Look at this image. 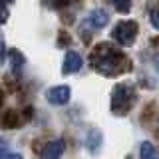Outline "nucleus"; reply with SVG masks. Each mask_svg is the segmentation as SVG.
I'll return each instance as SVG.
<instances>
[{
    "label": "nucleus",
    "mask_w": 159,
    "mask_h": 159,
    "mask_svg": "<svg viewBox=\"0 0 159 159\" xmlns=\"http://www.w3.org/2000/svg\"><path fill=\"white\" fill-rule=\"evenodd\" d=\"M111 2V6L117 10L119 14H127L129 10H131V0H109Z\"/></svg>",
    "instance_id": "9d476101"
},
{
    "label": "nucleus",
    "mask_w": 159,
    "mask_h": 159,
    "mask_svg": "<svg viewBox=\"0 0 159 159\" xmlns=\"http://www.w3.org/2000/svg\"><path fill=\"white\" fill-rule=\"evenodd\" d=\"M155 66H157V72H159V56H157V60H155Z\"/></svg>",
    "instance_id": "6ab92c4d"
},
{
    "label": "nucleus",
    "mask_w": 159,
    "mask_h": 159,
    "mask_svg": "<svg viewBox=\"0 0 159 159\" xmlns=\"http://www.w3.org/2000/svg\"><path fill=\"white\" fill-rule=\"evenodd\" d=\"M111 36L119 46H131L137 38V22H133V20H121V22H117Z\"/></svg>",
    "instance_id": "7ed1b4c3"
},
{
    "label": "nucleus",
    "mask_w": 159,
    "mask_h": 159,
    "mask_svg": "<svg viewBox=\"0 0 159 159\" xmlns=\"http://www.w3.org/2000/svg\"><path fill=\"white\" fill-rule=\"evenodd\" d=\"M8 16H10V12H8V8H6V4L0 0V24H4L8 20Z\"/></svg>",
    "instance_id": "4468645a"
},
{
    "label": "nucleus",
    "mask_w": 159,
    "mask_h": 159,
    "mask_svg": "<svg viewBox=\"0 0 159 159\" xmlns=\"http://www.w3.org/2000/svg\"><path fill=\"white\" fill-rule=\"evenodd\" d=\"M70 96H72L70 86H54L46 92V99L52 106H64V103H68Z\"/></svg>",
    "instance_id": "39448f33"
},
{
    "label": "nucleus",
    "mask_w": 159,
    "mask_h": 159,
    "mask_svg": "<svg viewBox=\"0 0 159 159\" xmlns=\"http://www.w3.org/2000/svg\"><path fill=\"white\" fill-rule=\"evenodd\" d=\"M0 159H22L20 153H12V151H2L0 153Z\"/></svg>",
    "instance_id": "dca6fc26"
},
{
    "label": "nucleus",
    "mask_w": 159,
    "mask_h": 159,
    "mask_svg": "<svg viewBox=\"0 0 159 159\" xmlns=\"http://www.w3.org/2000/svg\"><path fill=\"white\" fill-rule=\"evenodd\" d=\"M82 56H80L78 52H68L66 58H64V64H62V74H74L78 72L80 68H82Z\"/></svg>",
    "instance_id": "0eeeda50"
},
{
    "label": "nucleus",
    "mask_w": 159,
    "mask_h": 159,
    "mask_svg": "<svg viewBox=\"0 0 159 159\" xmlns=\"http://www.w3.org/2000/svg\"><path fill=\"white\" fill-rule=\"evenodd\" d=\"M102 131H99V129H96V127H92L88 131V137H86V147L89 149V151L92 153H96L99 147H102Z\"/></svg>",
    "instance_id": "6e6552de"
},
{
    "label": "nucleus",
    "mask_w": 159,
    "mask_h": 159,
    "mask_svg": "<svg viewBox=\"0 0 159 159\" xmlns=\"http://www.w3.org/2000/svg\"><path fill=\"white\" fill-rule=\"evenodd\" d=\"M139 159H159V149L151 141H143L139 147Z\"/></svg>",
    "instance_id": "1a4fd4ad"
},
{
    "label": "nucleus",
    "mask_w": 159,
    "mask_h": 159,
    "mask_svg": "<svg viewBox=\"0 0 159 159\" xmlns=\"http://www.w3.org/2000/svg\"><path fill=\"white\" fill-rule=\"evenodd\" d=\"M0 106H2V93H0Z\"/></svg>",
    "instance_id": "412c9836"
},
{
    "label": "nucleus",
    "mask_w": 159,
    "mask_h": 159,
    "mask_svg": "<svg viewBox=\"0 0 159 159\" xmlns=\"http://www.w3.org/2000/svg\"><path fill=\"white\" fill-rule=\"evenodd\" d=\"M137 102V89L131 82H121L116 84L111 89V98H109V109L113 116H125L131 111V107Z\"/></svg>",
    "instance_id": "f03ea898"
},
{
    "label": "nucleus",
    "mask_w": 159,
    "mask_h": 159,
    "mask_svg": "<svg viewBox=\"0 0 159 159\" xmlns=\"http://www.w3.org/2000/svg\"><path fill=\"white\" fill-rule=\"evenodd\" d=\"M89 66L102 76L111 78L125 74L129 70V60L117 46L111 42H99L96 48L89 52Z\"/></svg>",
    "instance_id": "f257e3e1"
},
{
    "label": "nucleus",
    "mask_w": 159,
    "mask_h": 159,
    "mask_svg": "<svg viewBox=\"0 0 159 159\" xmlns=\"http://www.w3.org/2000/svg\"><path fill=\"white\" fill-rule=\"evenodd\" d=\"M2 2H4V4H10V2H14V0H2Z\"/></svg>",
    "instance_id": "aec40b11"
},
{
    "label": "nucleus",
    "mask_w": 159,
    "mask_h": 159,
    "mask_svg": "<svg viewBox=\"0 0 159 159\" xmlns=\"http://www.w3.org/2000/svg\"><path fill=\"white\" fill-rule=\"evenodd\" d=\"M10 62H12V68L18 72V70L22 68V64H24V58H22V54H20L18 50H10Z\"/></svg>",
    "instance_id": "f8f14e48"
},
{
    "label": "nucleus",
    "mask_w": 159,
    "mask_h": 159,
    "mask_svg": "<svg viewBox=\"0 0 159 159\" xmlns=\"http://www.w3.org/2000/svg\"><path fill=\"white\" fill-rule=\"evenodd\" d=\"M44 2V6H48V8H52V10H62V8H66L72 4V0H42Z\"/></svg>",
    "instance_id": "9b49d317"
},
{
    "label": "nucleus",
    "mask_w": 159,
    "mask_h": 159,
    "mask_svg": "<svg viewBox=\"0 0 159 159\" xmlns=\"http://www.w3.org/2000/svg\"><path fill=\"white\" fill-rule=\"evenodd\" d=\"M6 58V48H4V40H2V34H0V64L4 62Z\"/></svg>",
    "instance_id": "f3484780"
},
{
    "label": "nucleus",
    "mask_w": 159,
    "mask_h": 159,
    "mask_svg": "<svg viewBox=\"0 0 159 159\" xmlns=\"http://www.w3.org/2000/svg\"><path fill=\"white\" fill-rule=\"evenodd\" d=\"M149 20H151L153 28L159 30V10H151V14H149Z\"/></svg>",
    "instance_id": "2eb2a0df"
},
{
    "label": "nucleus",
    "mask_w": 159,
    "mask_h": 159,
    "mask_svg": "<svg viewBox=\"0 0 159 159\" xmlns=\"http://www.w3.org/2000/svg\"><path fill=\"white\" fill-rule=\"evenodd\" d=\"M64 149H66V143H64V139H56V141H48L46 145H44L42 153H40V159H60L64 153Z\"/></svg>",
    "instance_id": "423d86ee"
},
{
    "label": "nucleus",
    "mask_w": 159,
    "mask_h": 159,
    "mask_svg": "<svg viewBox=\"0 0 159 159\" xmlns=\"http://www.w3.org/2000/svg\"><path fill=\"white\" fill-rule=\"evenodd\" d=\"M6 149H8V141H6V139H0V153L6 151Z\"/></svg>",
    "instance_id": "a211bd4d"
},
{
    "label": "nucleus",
    "mask_w": 159,
    "mask_h": 159,
    "mask_svg": "<svg viewBox=\"0 0 159 159\" xmlns=\"http://www.w3.org/2000/svg\"><path fill=\"white\" fill-rule=\"evenodd\" d=\"M4 127H16V125H20V121H18V116H16V111H10V113H6V117H4Z\"/></svg>",
    "instance_id": "ddd939ff"
},
{
    "label": "nucleus",
    "mask_w": 159,
    "mask_h": 159,
    "mask_svg": "<svg viewBox=\"0 0 159 159\" xmlns=\"http://www.w3.org/2000/svg\"><path fill=\"white\" fill-rule=\"evenodd\" d=\"M107 22H109V14L106 12V10H102V8H96V10H92V12L86 16V20L82 22V26H84V30L96 32V30H102Z\"/></svg>",
    "instance_id": "20e7f679"
}]
</instances>
